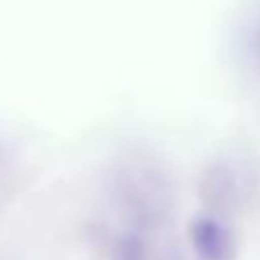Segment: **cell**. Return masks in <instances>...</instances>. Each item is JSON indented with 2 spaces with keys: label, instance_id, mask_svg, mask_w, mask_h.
Here are the masks:
<instances>
[{
  "label": "cell",
  "instance_id": "3957f363",
  "mask_svg": "<svg viewBox=\"0 0 260 260\" xmlns=\"http://www.w3.org/2000/svg\"><path fill=\"white\" fill-rule=\"evenodd\" d=\"M189 251L196 260H237L240 242L226 216L203 210L189 223Z\"/></svg>",
  "mask_w": 260,
  "mask_h": 260
},
{
  "label": "cell",
  "instance_id": "6da1fadb",
  "mask_svg": "<svg viewBox=\"0 0 260 260\" xmlns=\"http://www.w3.org/2000/svg\"><path fill=\"white\" fill-rule=\"evenodd\" d=\"M106 196L122 226L150 235L164 231L177 212V189L164 164L152 157L132 154L111 168Z\"/></svg>",
  "mask_w": 260,
  "mask_h": 260
},
{
  "label": "cell",
  "instance_id": "277c9868",
  "mask_svg": "<svg viewBox=\"0 0 260 260\" xmlns=\"http://www.w3.org/2000/svg\"><path fill=\"white\" fill-rule=\"evenodd\" d=\"M154 235L132 226H120L108 242V260H159Z\"/></svg>",
  "mask_w": 260,
  "mask_h": 260
},
{
  "label": "cell",
  "instance_id": "7a4b0ae2",
  "mask_svg": "<svg viewBox=\"0 0 260 260\" xmlns=\"http://www.w3.org/2000/svg\"><path fill=\"white\" fill-rule=\"evenodd\" d=\"M253 180L244 161L233 157H219L205 164L198 177V196L205 212L226 216L242 210L251 198Z\"/></svg>",
  "mask_w": 260,
  "mask_h": 260
},
{
  "label": "cell",
  "instance_id": "5b68a950",
  "mask_svg": "<svg viewBox=\"0 0 260 260\" xmlns=\"http://www.w3.org/2000/svg\"><path fill=\"white\" fill-rule=\"evenodd\" d=\"M251 53L255 55V58L260 60V28L253 32V37H251Z\"/></svg>",
  "mask_w": 260,
  "mask_h": 260
}]
</instances>
